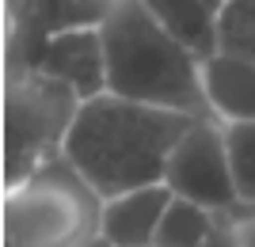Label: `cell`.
<instances>
[{
  "label": "cell",
  "instance_id": "9c48e42d",
  "mask_svg": "<svg viewBox=\"0 0 255 247\" xmlns=\"http://www.w3.org/2000/svg\"><path fill=\"white\" fill-rule=\"evenodd\" d=\"M141 4L198 61H210L217 54V11L206 0H141Z\"/></svg>",
  "mask_w": 255,
  "mask_h": 247
},
{
  "label": "cell",
  "instance_id": "30bf717a",
  "mask_svg": "<svg viewBox=\"0 0 255 247\" xmlns=\"http://www.w3.org/2000/svg\"><path fill=\"white\" fill-rule=\"evenodd\" d=\"M221 232V217L202 209V205L175 198L164 213V225L156 232L152 247H210V240Z\"/></svg>",
  "mask_w": 255,
  "mask_h": 247
},
{
  "label": "cell",
  "instance_id": "8992f818",
  "mask_svg": "<svg viewBox=\"0 0 255 247\" xmlns=\"http://www.w3.org/2000/svg\"><path fill=\"white\" fill-rule=\"evenodd\" d=\"M23 73H42L69 91L80 95V103L107 95V46L99 27H73V31L53 34L42 46V54Z\"/></svg>",
  "mask_w": 255,
  "mask_h": 247
},
{
  "label": "cell",
  "instance_id": "4fadbf2b",
  "mask_svg": "<svg viewBox=\"0 0 255 247\" xmlns=\"http://www.w3.org/2000/svg\"><path fill=\"white\" fill-rule=\"evenodd\" d=\"M233 232H236V247H255V217L244 221L240 228H233Z\"/></svg>",
  "mask_w": 255,
  "mask_h": 247
},
{
  "label": "cell",
  "instance_id": "e0dca14e",
  "mask_svg": "<svg viewBox=\"0 0 255 247\" xmlns=\"http://www.w3.org/2000/svg\"><path fill=\"white\" fill-rule=\"evenodd\" d=\"M206 4H210L213 11H221V4H225V0H206Z\"/></svg>",
  "mask_w": 255,
  "mask_h": 247
},
{
  "label": "cell",
  "instance_id": "7a4b0ae2",
  "mask_svg": "<svg viewBox=\"0 0 255 247\" xmlns=\"http://www.w3.org/2000/svg\"><path fill=\"white\" fill-rule=\"evenodd\" d=\"M99 31L107 46V95L213 118L202 95V61L175 42L141 0H122Z\"/></svg>",
  "mask_w": 255,
  "mask_h": 247
},
{
  "label": "cell",
  "instance_id": "ba28073f",
  "mask_svg": "<svg viewBox=\"0 0 255 247\" xmlns=\"http://www.w3.org/2000/svg\"><path fill=\"white\" fill-rule=\"evenodd\" d=\"M202 95L210 114L221 126L255 122V61L213 54L202 61Z\"/></svg>",
  "mask_w": 255,
  "mask_h": 247
},
{
  "label": "cell",
  "instance_id": "52a82bcc",
  "mask_svg": "<svg viewBox=\"0 0 255 247\" xmlns=\"http://www.w3.org/2000/svg\"><path fill=\"white\" fill-rule=\"evenodd\" d=\"M171 202H175V194L168 183L111 198V202H103L99 236H107L115 247H152Z\"/></svg>",
  "mask_w": 255,
  "mask_h": 247
},
{
  "label": "cell",
  "instance_id": "7c38bea8",
  "mask_svg": "<svg viewBox=\"0 0 255 247\" xmlns=\"http://www.w3.org/2000/svg\"><path fill=\"white\" fill-rule=\"evenodd\" d=\"M225 149H229V167H233L236 198L255 209V122L225 126Z\"/></svg>",
  "mask_w": 255,
  "mask_h": 247
},
{
  "label": "cell",
  "instance_id": "5b68a950",
  "mask_svg": "<svg viewBox=\"0 0 255 247\" xmlns=\"http://www.w3.org/2000/svg\"><path fill=\"white\" fill-rule=\"evenodd\" d=\"M175 198L202 205L210 213L225 217L233 213L240 198H236L233 167H229V149H225V126L217 118H198L183 141L175 145L168 160V179Z\"/></svg>",
  "mask_w": 255,
  "mask_h": 247
},
{
  "label": "cell",
  "instance_id": "277c9868",
  "mask_svg": "<svg viewBox=\"0 0 255 247\" xmlns=\"http://www.w3.org/2000/svg\"><path fill=\"white\" fill-rule=\"evenodd\" d=\"M99 217L96 190L61 160L4 194V247H84L99 236Z\"/></svg>",
  "mask_w": 255,
  "mask_h": 247
},
{
  "label": "cell",
  "instance_id": "5bb4252c",
  "mask_svg": "<svg viewBox=\"0 0 255 247\" xmlns=\"http://www.w3.org/2000/svg\"><path fill=\"white\" fill-rule=\"evenodd\" d=\"M84 4H88L92 11H96L99 19H107V15H111V11H115L118 4H122V0H84Z\"/></svg>",
  "mask_w": 255,
  "mask_h": 247
},
{
  "label": "cell",
  "instance_id": "3957f363",
  "mask_svg": "<svg viewBox=\"0 0 255 247\" xmlns=\"http://www.w3.org/2000/svg\"><path fill=\"white\" fill-rule=\"evenodd\" d=\"M80 107V95L65 84L19 69L4 99V190H19L65 160Z\"/></svg>",
  "mask_w": 255,
  "mask_h": 247
},
{
  "label": "cell",
  "instance_id": "6da1fadb",
  "mask_svg": "<svg viewBox=\"0 0 255 247\" xmlns=\"http://www.w3.org/2000/svg\"><path fill=\"white\" fill-rule=\"evenodd\" d=\"M194 122L198 118L179 110L99 95L76 114L65 145V164L96 190L99 202L160 186L168 179L171 152Z\"/></svg>",
  "mask_w": 255,
  "mask_h": 247
},
{
  "label": "cell",
  "instance_id": "8fae6325",
  "mask_svg": "<svg viewBox=\"0 0 255 247\" xmlns=\"http://www.w3.org/2000/svg\"><path fill=\"white\" fill-rule=\"evenodd\" d=\"M217 54L255 61V0H225L217 11Z\"/></svg>",
  "mask_w": 255,
  "mask_h": 247
},
{
  "label": "cell",
  "instance_id": "2e32d148",
  "mask_svg": "<svg viewBox=\"0 0 255 247\" xmlns=\"http://www.w3.org/2000/svg\"><path fill=\"white\" fill-rule=\"evenodd\" d=\"M84 247H115V244H111V240H107V236H92V240H88Z\"/></svg>",
  "mask_w": 255,
  "mask_h": 247
},
{
  "label": "cell",
  "instance_id": "9a60e30c",
  "mask_svg": "<svg viewBox=\"0 0 255 247\" xmlns=\"http://www.w3.org/2000/svg\"><path fill=\"white\" fill-rule=\"evenodd\" d=\"M210 247H236V232H233V228H229V225L221 221V232H217V236L210 240Z\"/></svg>",
  "mask_w": 255,
  "mask_h": 247
}]
</instances>
